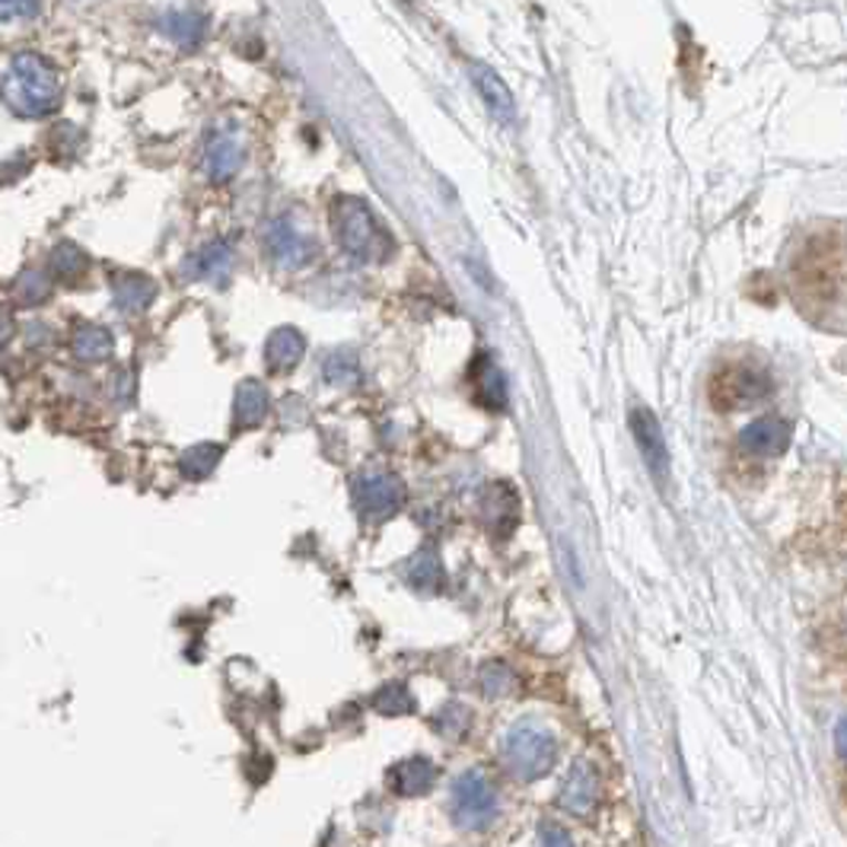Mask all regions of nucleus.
<instances>
[{"instance_id": "1", "label": "nucleus", "mask_w": 847, "mask_h": 847, "mask_svg": "<svg viewBox=\"0 0 847 847\" xmlns=\"http://www.w3.org/2000/svg\"><path fill=\"white\" fill-rule=\"evenodd\" d=\"M3 96L7 106L23 118H42L57 109L61 103V81L55 67L35 52L13 55L7 77H3Z\"/></svg>"}, {"instance_id": "2", "label": "nucleus", "mask_w": 847, "mask_h": 847, "mask_svg": "<svg viewBox=\"0 0 847 847\" xmlns=\"http://www.w3.org/2000/svg\"><path fill=\"white\" fill-rule=\"evenodd\" d=\"M500 762L520 781H539L558 762V739L539 720H520L500 739Z\"/></svg>"}, {"instance_id": "3", "label": "nucleus", "mask_w": 847, "mask_h": 847, "mask_svg": "<svg viewBox=\"0 0 847 847\" xmlns=\"http://www.w3.org/2000/svg\"><path fill=\"white\" fill-rule=\"evenodd\" d=\"M500 800H497V787L491 784V777L481 767H468L456 781H453V793H449V813L453 822L465 828V832H485L494 819H497Z\"/></svg>"}, {"instance_id": "4", "label": "nucleus", "mask_w": 847, "mask_h": 847, "mask_svg": "<svg viewBox=\"0 0 847 847\" xmlns=\"http://www.w3.org/2000/svg\"><path fill=\"white\" fill-rule=\"evenodd\" d=\"M331 220H335L338 243L348 255L363 258V262H373L383 255L380 252V226L360 198H341L331 211Z\"/></svg>"}, {"instance_id": "5", "label": "nucleus", "mask_w": 847, "mask_h": 847, "mask_svg": "<svg viewBox=\"0 0 847 847\" xmlns=\"http://www.w3.org/2000/svg\"><path fill=\"white\" fill-rule=\"evenodd\" d=\"M354 500L363 517L383 520L392 517L402 504V481L392 472H363L354 478Z\"/></svg>"}, {"instance_id": "6", "label": "nucleus", "mask_w": 847, "mask_h": 847, "mask_svg": "<svg viewBox=\"0 0 847 847\" xmlns=\"http://www.w3.org/2000/svg\"><path fill=\"white\" fill-rule=\"evenodd\" d=\"M631 421V437L637 443L644 463L650 468L656 481L663 485L669 478V449H666V437H663V427L656 421V414L644 405H634L628 414Z\"/></svg>"}, {"instance_id": "7", "label": "nucleus", "mask_w": 847, "mask_h": 847, "mask_svg": "<svg viewBox=\"0 0 847 847\" xmlns=\"http://www.w3.org/2000/svg\"><path fill=\"white\" fill-rule=\"evenodd\" d=\"M787 446H791V424L777 414H765V417L745 424L742 434H739V449L752 459L784 456Z\"/></svg>"}, {"instance_id": "8", "label": "nucleus", "mask_w": 847, "mask_h": 847, "mask_svg": "<svg viewBox=\"0 0 847 847\" xmlns=\"http://www.w3.org/2000/svg\"><path fill=\"white\" fill-rule=\"evenodd\" d=\"M767 392H771V380L752 367H733L713 383V399L723 402V409H749L767 399Z\"/></svg>"}, {"instance_id": "9", "label": "nucleus", "mask_w": 847, "mask_h": 847, "mask_svg": "<svg viewBox=\"0 0 847 847\" xmlns=\"http://www.w3.org/2000/svg\"><path fill=\"white\" fill-rule=\"evenodd\" d=\"M558 803L561 809L574 813V816H590L600 803V774L590 762H576L564 784H561V793H558Z\"/></svg>"}, {"instance_id": "10", "label": "nucleus", "mask_w": 847, "mask_h": 847, "mask_svg": "<svg viewBox=\"0 0 847 847\" xmlns=\"http://www.w3.org/2000/svg\"><path fill=\"white\" fill-rule=\"evenodd\" d=\"M265 246L280 268H303L313 258V240L303 236L290 220H274L265 233Z\"/></svg>"}, {"instance_id": "11", "label": "nucleus", "mask_w": 847, "mask_h": 847, "mask_svg": "<svg viewBox=\"0 0 847 847\" xmlns=\"http://www.w3.org/2000/svg\"><path fill=\"white\" fill-rule=\"evenodd\" d=\"M243 160H246V147H243V137L236 135V131H218L208 140L204 172L211 176V182L233 179L243 169Z\"/></svg>"}, {"instance_id": "12", "label": "nucleus", "mask_w": 847, "mask_h": 847, "mask_svg": "<svg viewBox=\"0 0 847 847\" xmlns=\"http://www.w3.org/2000/svg\"><path fill=\"white\" fill-rule=\"evenodd\" d=\"M233 246L226 243H211V246L198 248L192 258L186 262V277L189 280H208V284H226V277L233 274Z\"/></svg>"}, {"instance_id": "13", "label": "nucleus", "mask_w": 847, "mask_h": 847, "mask_svg": "<svg viewBox=\"0 0 847 847\" xmlns=\"http://www.w3.org/2000/svg\"><path fill=\"white\" fill-rule=\"evenodd\" d=\"M481 520L488 522V529L497 536H510L514 526L520 520V500L510 485H491L481 500Z\"/></svg>"}, {"instance_id": "14", "label": "nucleus", "mask_w": 847, "mask_h": 847, "mask_svg": "<svg viewBox=\"0 0 847 847\" xmlns=\"http://www.w3.org/2000/svg\"><path fill=\"white\" fill-rule=\"evenodd\" d=\"M468 74H472V83H475V89L481 93V99H485V106L491 109L494 118H500V121H514L517 109H514V96H510L507 83L500 81L491 67H485V64H472V67H468Z\"/></svg>"}, {"instance_id": "15", "label": "nucleus", "mask_w": 847, "mask_h": 847, "mask_svg": "<svg viewBox=\"0 0 847 847\" xmlns=\"http://www.w3.org/2000/svg\"><path fill=\"white\" fill-rule=\"evenodd\" d=\"M272 409V399H268V389L258 383V380H246L236 389V402H233V424L236 431H248V427H258L265 421V414Z\"/></svg>"}, {"instance_id": "16", "label": "nucleus", "mask_w": 847, "mask_h": 847, "mask_svg": "<svg viewBox=\"0 0 847 847\" xmlns=\"http://www.w3.org/2000/svg\"><path fill=\"white\" fill-rule=\"evenodd\" d=\"M434 777H437V767L427 759H409L402 765H395L389 771V787L399 793V796H421L434 787Z\"/></svg>"}, {"instance_id": "17", "label": "nucleus", "mask_w": 847, "mask_h": 847, "mask_svg": "<svg viewBox=\"0 0 847 847\" xmlns=\"http://www.w3.org/2000/svg\"><path fill=\"white\" fill-rule=\"evenodd\" d=\"M160 29L172 42H179L186 49H194L201 42V35H204V17L194 7H172V10H163Z\"/></svg>"}, {"instance_id": "18", "label": "nucleus", "mask_w": 847, "mask_h": 847, "mask_svg": "<svg viewBox=\"0 0 847 847\" xmlns=\"http://www.w3.org/2000/svg\"><path fill=\"white\" fill-rule=\"evenodd\" d=\"M303 351H306V341H303L300 331H297V328L284 326V328H277L272 338H268L265 357H268V367H272V370H277V373H287V370H294V367L300 363Z\"/></svg>"}, {"instance_id": "19", "label": "nucleus", "mask_w": 847, "mask_h": 847, "mask_svg": "<svg viewBox=\"0 0 847 847\" xmlns=\"http://www.w3.org/2000/svg\"><path fill=\"white\" fill-rule=\"evenodd\" d=\"M405 576L414 590L421 593H437L440 583H443V561L434 548H421L411 554V561L405 564Z\"/></svg>"}, {"instance_id": "20", "label": "nucleus", "mask_w": 847, "mask_h": 847, "mask_svg": "<svg viewBox=\"0 0 847 847\" xmlns=\"http://www.w3.org/2000/svg\"><path fill=\"white\" fill-rule=\"evenodd\" d=\"M153 294H157V287L144 274H121L115 280V306L121 313H144L153 300Z\"/></svg>"}, {"instance_id": "21", "label": "nucleus", "mask_w": 847, "mask_h": 847, "mask_svg": "<svg viewBox=\"0 0 847 847\" xmlns=\"http://www.w3.org/2000/svg\"><path fill=\"white\" fill-rule=\"evenodd\" d=\"M475 370H478L475 385H478L481 402L494 411L504 409V405H507V380H504V373L494 367L491 357H485V354L478 357V360H475Z\"/></svg>"}, {"instance_id": "22", "label": "nucleus", "mask_w": 847, "mask_h": 847, "mask_svg": "<svg viewBox=\"0 0 847 847\" xmlns=\"http://www.w3.org/2000/svg\"><path fill=\"white\" fill-rule=\"evenodd\" d=\"M74 357L83 360V363H96V360H106L115 348L112 341L109 328L103 326H83L77 335H74Z\"/></svg>"}, {"instance_id": "23", "label": "nucleus", "mask_w": 847, "mask_h": 847, "mask_svg": "<svg viewBox=\"0 0 847 847\" xmlns=\"http://www.w3.org/2000/svg\"><path fill=\"white\" fill-rule=\"evenodd\" d=\"M220 459H223V446L220 443H201V446L186 449V456L179 459V468H182L186 478L201 481V478H208L218 468Z\"/></svg>"}, {"instance_id": "24", "label": "nucleus", "mask_w": 847, "mask_h": 847, "mask_svg": "<svg viewBox=\"0 0 847 847\" xmlns=\"http://www.w3.org/2000/svg\"><path fill=\"white\" fill-rule=\"evenodd\" d=\"M373 708H377L380 713H385V717H402V713L414 711V698H411V691L405 688V685L392 682L377 691Z\"/></svg>"}, {"instance_id": "25", "label": "nucleus", "mask_w": 847, "mask_h": 847, "mask_svg": "<svg viewBox=\"0 0 847 847\" xmlns=\"http://www.w3.org/2000/svg\"><path fill=\"white\" fill-rule=\"evenodd\" d=\"M52 272L64 280L81 277L86 272V255L74 243H57L55 252H52Z\"/></svg>"}, {"instance_id": "26", "label": "nucleus", "mask_w": 847, "mask_h": 847, "mask_svg": "<svg viewBox=\"0 0 847 847\" xmlns=\"http://www.w3.org/2000/svg\"><path fill=\"white\" fill-rule=\"evenodd\" d=\"M322 377L326 383L335 385H351L357 383V357L351 351H335L326 357L322 363Z\"/></svg>"}, {"instance_id": "27", "label": "nucleus", "mask_w": 847, "mask_h": 847, "mask_svg": "<svg viewBox=\"0 0 847 847\" xmlns=\"http://www.w3.org/2000/svg\"><path fill=\"white\" fill-rule=\"evenodd\" d=\"M49 290H52V284H49V277L42 272H23L17 277V284H13V294H17V300L23 303V306H39L49 297Z\"/></svg>"}, {"instance_id": "28", "label": "nucleus", "mask_w": 847, "mask_h": 847, "mask_svg": "<svg viewBox=\"0 0 847 847\" xmlns=\"http://www.w3.org/2000/svg\"><path fill=\"white\" fill-rule=\"evenodd\" d=\"M478 682H481V691L491 695V698H500V695H510L517 688V676L504 666V663H488L481 673H478Z\"/></svg>"}, {"instance_id": "29", "label": "nucleus", "mask_w": 847, "mask_h": 847, "mask_svg": "<svg viewBox=\"0 0 847 847\" xmlns=\"http://www.w3.org/2000/svg\"><path fill=\"white\" fill-rule=\"evenodd\" d=\"M468 723H472V713L463 705H449V708H443V711L434 717V727H437L443 737L449 739H459L468 730Z\"/></svg>"}, {"instance_id": "30", "label": "nucleus", "mask_w": 847, "mask_h": 847, "mask_svg": "<svg viewBox=\"0 0 847 847\" xmlns=\"http://www.w3.org/2000/svg\"><path fill=\"white\" fill-rule=\"evenodd\" d=\"M539 841H542V847H574L571 835H568L564 828H558V825H546L542 835H539Z\"/></svg>"}, {"instance_id": "31", "label": "nucleus", "mask_w": 847, "mask_h": 847, "mask_svg": "<svg viewBox=\"0 0 847 847\" xmlns=\"http://www.w3.org/2000/svg\"><path fill=\"white\" fill-rule=\"evenodd\" d=\"M35 13H42V3H3V17L10 20V17H35Z\"/></svg>"}, {"instance_id": "32", "label": "nucleus", "mask_w": 847, "mask_h": 847, "mask_svg": "<svg viewBox=\"0 0 847 847\" xmlns=\"http://www.w3.org/2000/svg\"><path fill=\"white\" fill-rule=\"evenodd\" d=\"M832 739H835V752H838V759L847 762V713L838 720V723H835V737Z\"/></svg>"}, {"instance_id": "33", "label": "nucleus", "mask_w": 847, "mask_h": 847, "mask_svg": "<svg viewBox=\"0 0 847 847\" xmlns=\"http://www.w3.org/2000/svg\"><path fill=\"white\" fill-rule=\"evenodd\" d=\"M125 389L135 392V373H131V370H121V373H118V399H125Z\"/></svg>"}]
</instances>
